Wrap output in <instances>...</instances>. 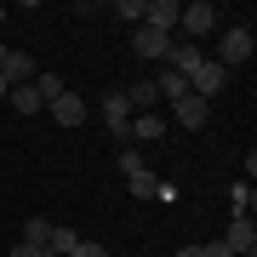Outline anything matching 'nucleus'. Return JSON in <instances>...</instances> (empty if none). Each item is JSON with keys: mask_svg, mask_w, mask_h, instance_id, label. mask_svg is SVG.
Here are the masks:
<instances>
[{"mask_svg": "<svg viewBox=\"0 0 257 257\" xmlns=\"http://www.w3.org/2000/svg\"><path fill=\"white\" fill-rule=\"evenodd\" d=\"M103 120H109V132L126 143V126H132V103H126V92H109V97H103Z\"/></svg>", "mask_w": 257, "mask_h": 257, "instance_id": "1a4fd4ad", "label": "nucleus"}, {"mask_svg": "<svg viewBox=\"0 0 257 257\" xmlns=\"http://www.w3.org/2000/svg\"><path fill=\"white\" fill-rule=\"evenodd\" d=\"M160 132H166V120H160V114H132L126 143H160Z\"/></svg>", "mask_w": 257, "mask_h": 257, "instance_id": "9b49d317", "label": "nucleus"}, {"mask_svg": "<svg viewBox=\"0 0 257 257\" xmlns=\"http://www.w3.org/2000/svg\"><path fill=\"white\" fill-rule=\"evenodd\" d=\"M0 23H6V6H0Z\"/></svg>", "mask_w": 257, "mask_h": 257, "instance_id": "bb28decb", "label": "nucleus"}, {"mask_svg": "<svg viewBox=\"0 0 257 257\" xmlns=\"http://www.w3.org/2000/svg\"><path fill=\"white\" fill-rule=\"evenodd\" d=\"M46 234H52L46 217H29V223H23V246H40V251H46Z\"/></svg>", "mask_w": 257, "mask_h": 257, "instance_id": "a211bd4d", "label": "nucleus"}, {"mask_svg": "<svg viewBox=\"0 0 257 257\" xmlns=\"http://www.w3.org/2000/svg\"><path fill=\"white\" fill-rule=\"evenodd\" d=\"M46 109L57 114V126H80V120H86V114H92V109H86V103H80V97H74V92H57V97L46 103Z\"/></svg>", "mask_w": 257, "mask_h": 257, "instance_id": "9d476101", "label": "nucleus"}, {"mask_svg": "<svg viewBox=\"0 0 257 257\" xmlns=\"http://www.w3.org/2000/svg\"><path fill=\"white\" fill-rule=\"evenodd\" d=\"M69 257H109V246H97V240H80V246H74Z\"/></svg>", "mask_w": 257, "mask_h": 257, "instance_id": "4be33fe9", "label": "nucleus"}, {"mask_svg": "<svg viewBox=\"0 0 257 257\" xmlns=\"http://www.w3.org/2000/svg\"><path fill=\"white\" fill-rule=\"evenodd\" d=\"M126 103H132V114H138V109H155V103H160L155 80H138V86H132V92H126Z\"/></svg>", "mask_w": 257, "mask_h": 257, "instance_id": "2eb2a0df", "label": "nucleus"}, {"mask_svg": "<svg viewBox=\"0 0 257 257\" xmlns=\"http://www.w3.org/2000/svg\"><path fill=\"white\" fill-rule=\"evenodd\" d=\"M35 92H40V103H52L57 92H69V86L57 80V74H35Z\"/></svg>", "mask_w": 257, "mask_h": 257, "instance_id": "6ab92c4d", "label": "nucleus"}, {"mask_svg": "<svg viewBox=\"0 0 257 257\" xmlns=\"http://www.w3.org/2000/svg\"><path fill=\"white\" fill-rule=\"evenodd\" d=\"M126 189L138 194V200H155V194H160V183H155V172H149V166H143V172H132V177H126Z\"/></svg>", "mask_w": 257, "mask_h": 257, "instance_id": "dca6fc26", "label": "nucleus"}, {"mask_svg": "<svg viewBox=\"0 0 257 257\" xmlns=\"http://www.w3.org/2000/svg\"><path fill=\"white\" fill-rule=\"evenodd\" d=\"M6 103H12V109H18V114H40V109H46L35 86H12V92H6Z\"/></svg>", "mask_w": 257, "mask_h": 257, "instance_id": "4468645a", "label": "nucleus"}, {"mask_svg": "<svg viewBox=\"0 0 257 257\" xmlns=\"http://www.w3.org/2000/svg\"><path fill=\"white\" fill-rule=\"evenodd\" d=\"M211 29H217V6H211V0H194V6H183L177 12V35L172 40H200V35H211Z\"/></svg>", "mask_w": 257, "mask_h": 257, "instance_id": "f257e3e1", "label": "nucleus"}, {"mask_svg": "<svg viewBox=\"0 0 257 257\" xmlns=\"http://www.w3.org/2000/svg\"><path fill=\"white\" fill-rule=\"evenodd\" d=\"M229 206H234V217H251V206H257V189H251V183H234V189H229Z\"/></svg>", "mask_w": 257, "mask_h": 257, "instance_id": "f3484780", "label": "nucleus"}, {"mask_svg": "<svg viewBox=\"0 0 257 257\" xmlns=\"http://www.w3.org/2000/svg\"><path fill=\"white\" fill-rule=\"evenodd\" d=\"M200 257H234V251L223 246V240H211V246H200Z\"/></svg>", "mask_w": 257, "mask_h": 257, "instance_id": "5701e85b", "label": "nucleus"}, {"mask_svg": "<svg viewBox=\"0 0 257 257\" xmlns=\"http://www.w3.org/2000/svg\"><path fill=\"white\" fill-rule=\"evenodd\" d=\"M132 52L149 57V63H166V52H172V35H160V29H138V35H132Z\"/></svg>", "mask_w": 257, "mask_h": 257, "instance_id": "0eeeda50", "label": "nucleus"}, {"mask_svg": "<svg viewBox=\"0 0 257 257\" xmlns=\"http://www.w3.org/2000/svg\"><path fill=\"white\" fill-rule=\"evenodd\" d=\"M155 92H160L166 103L189 97V74H177V69H160V74H155Z\"/></svg>", "mask_w": 257, "mask_h": 257, "instance_id": "f8f14e48", "label": "nucleus"}, {"mask_svg": "<svg viewBox=\"0 0 257 257\" xmlns=\"http://www.w3.org/2000/svg\"><path fill=\"white\" fill-rule=\"evenodd\" d=\"M74 246H80V234H74L69 223H52V234H46V257H69Z\"/></svg>", "mask_w": 257, "mask_h": 257, "instance_id": "ddd939ff", "label": "nucleus"}, {"mask_svg": "<svg viewBox=\"0 0 257 257\" xmlns=\"http://www.w3.org/2000/svg\"><path fill=\"white\" fill-rule=\"evenodd\" d=\"M177 0H143V29H160V35H177Z\"/></svg>", "mask_w": 257, "mask_h": 257, "instance_id": "39448f33", "label": "nucleus"}, {"mask_svg": "<svg viewBox=\"0 0 257 257\" xmlns=\"http://www.w3.org/2000/svg\"><path fill=\"white\" fill-rule=\"evenodd\" d=\"M6 92H12V86H6V80H0V97H6Z\"/></svg>", "mask_w": 257, "mask_h": 257, "instance_id": "a878e982", "label": "nucleus"}, {"mask_svg": "<svg viewBox=\"0 0 257 257\" xmlns=\"http://www.w3.org/2000/svg\"><path fill=\"white\" fill-rule=\"evenodd\" d=\"M223 246H229L234 257H257V223L251 217H234L229 234H223Z\"/></svg>", "mask_w": 257, "mask_h": 257, "instance_id": "423d86ee", "label": "nucleus"}, {"mask_svg": "<svg viewBox=\"0 0 257 257\" xmlns=\"http://www.w3.org/2000/svg\"><path fill=\"white\" fill-rule=\"evenodd\" d=\"M120 172H126V177H132V172H143V155H138V149H132V143L120 149Z\"/></svg>", "mask_w": 257, "mask_h": 257, "instance_id": "412c9836", "label": "nucleus"}, {"mask_svg": "<svg viewBox=\"0 0 257 257\" xmlns=\"http://www.w3.org/2000/svg\"><path fill=\"white\" fill-rule=\"evenodd\" d=\"M177 257H200V246H177Z\"/></svg>", "mask_w": 257, "mask_h": 257, "instance_id": "393cba45", "label": "nucleus"}, {"mask_svg": "<svg viewBox=\"0 0 257 257\" xmlns=\"http://www.w3.org/2000/svg\"><path fill=\"white\" fill-rule=\"evenodd\" d=\"M35 74H40V63H35L29 52L0 46V80H6V86H35Z\"/></svg>", "mask_w": 257, "mask_h": 257, "instance_id": "7ed1b4c3", "label": "nucleus"}, {"mask_svg": "<svg viewBox=\"0 0 257 257\" xmlns=\"http://www.w3.org/2000/svg\"><path fill=\"white\" fill-rule=\"evenodd\" d=\"M12 257H46L40 246H12Z\"/></svg>", "mask_w": 257, "mask_h": 257, "instance_id": "b1692460", "label": "nucleus"}, {"mask_svg": "<svg viewBox=\"0 0 257 257\" xmlns=\"http://www.w3.org/2000/svg\"><path fill=\"white\" fill-rule=\"evenodd\" d=\"M223 86H229V69H217V63H211V57H206V63H200V69L189 74V92H194V97H206V103L217 97Z\"/></svg>", "mask_w": 257, "mask_h": 257, "instance_id": "20e7f679", "label": "nucleus"}, {"mask_svg": "<svg viewBox=\"0 0 257 257\" xmlns=\"http://www.w3.org/2000/svg\"><path fill=\"white\" fill-rule=\"evenodd\" d=\"M257 52V35H251V29L246 23H240V29H229V35H223V46H217V57H211V63H217V69H240V63H246V57Z\"/></svg>", "mask_w": 257, "mask_h": 257, "instance_id": "f03ea898", "label": "nucleus"}, {"mask_svg": "<svg viewBox=\"0 0 257 257\" xmlns=\"http://www.w3.org/2000/svg\"><path fill=\"white\" fill-rule=\"evenodd\" d=\"M172 109H177V126H183V132H200L206 120H211V103H206V97H194V92H189V97H177Z\"/></svg>", "mask_w": 257, "mask_h": 257, "instance_id": "6e6552de", "label": "nucleus"}, {"mask_svg": "<svg viewBox=\"0 0 257 257\" xmlns=\"http://www.w3.org/2000/svg\"><path fill=\"white\" fill-rule=\"evenodd\" d=\"M114 18H126V23H138V18H143V0H114Z\"/></svg>", "mask_w": 257, "mask_h": 257, "instance_id": "aec40b11", "label": "nucleus"}]
</instances>
